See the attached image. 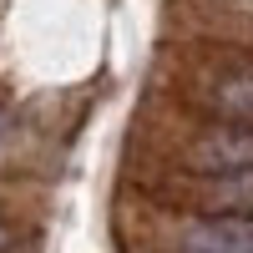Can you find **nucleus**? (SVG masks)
<instances>
[{"label":"nucleus","mask_w":253,"mask_h":253,"mask_svg":"<svg viewBox=\"0 0 253 253\" xmlns=\"http://www.w3.org/2000/svg\"><path fill=\"white\" fill-rule=\"evenodd\" d=\"M0 147H5V117H0Z\"/></svg>","instance_id":"5"},{"label":"nucleus","mask_w":253,"mask_h":253,"mask_svg":"<svg viewBox=\"0 0 253 253\" xmlns=\"http://www.w3.org/2000/svg\"><path fill=\"white\" fill-rule=\"evenodd\" d=\"M193 253H253V218H198L187 228Z\"/></svg>","instance_id":"4"},{"label":"nucleus","mask_w":253,"mask_h":253,"mask_svg":"<svg viewBox=\"0 0 253 253\" xmlns=\"http://www.w3.org/2000/svg\"><path fill=\"white\" fill-rule=\"evenodd\" d=\"M203 107L213 112L218 122H233V126H253V66L238 71H223L203 86Z\"/></svg>","instance_id":"3"},{"label":"nucleus","mask_w":253,"mask_h":253,"mask_svg":"<svg viewBox=\"0 0 253 253\" xmlns=\"http://www.w3.org/2000/svg\"><path fill=\"white\" fill-rule=\"evenodd\" d=\"M0 248H5V233H0Z\"/></svg>","instance_id":"6"},{"label":"nucleus","mask_w":253,"mask_h":253,"mask_svg":"<svg viewBox=\"0 0 253 253\" xmlns=\"http://www.w3.org/2000/svg\"><path fill=\"white\" fill-rule=\"evenodd\" d=\"M187 203L203 218H253V167L238 172H198L187 187Z\"/></svg>","instance_id":"1"},{"label":"nucleus","mask_w":253,"mask_h":253,"mask_svg":"<svg viewBox=\"0 0 253 253\" xmlns=\"http://www.w3.org/2000/svg\"><path fill=\"white\" fill-rule=\"evenodd\" d=\"M187 167L193 172H238V167H253V126H233L218 122L187 147Z\"/></svg>","instance_id":"2"}]
</instances>
